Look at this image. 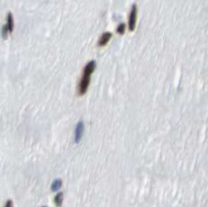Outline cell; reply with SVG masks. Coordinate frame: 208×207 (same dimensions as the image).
<instances>
[{
  "mask_svg": "<svg viewBox=\"0 0 208 207\" xmlns=\"http://www.w3.org/2000/svg\"><path fill=\"white\" fill-rule=\"evenodd\" d=\"M95 67H96V63L94 60L89 61V63L86 65V67H84L83 77H82V79H81V82L78 86V93L80 96L83 95L86 92L88 86H89V83H90L91 74L94 72Z\"/></svg>",
  "mask_w": 208,
  "mask_h": 207,
  "instance_id": "cell-1",
  "label": "cell"
},
{
  "mask_svg": "<svg viewBox=\"0 0 208 207\" xmlns=\"http://www.w3.org/2000/svg\"><path fill=\"white\" fill-rule=\"evenodd\" d=\"M136 17H137V7L136 5H132V11H130V17H129V28L130 31H133L134 28H135Z\"/></svg>",
  "mask_w": 208,
  "mask_h": 207,
  "instance_id": "cell-2",
  "label": "cell"
},
{
  "mask_svg": "<svg viewBox=\"0 0 208 207\" xmlns=\"http://www.w3.org/2000/svg\"><path fill=\"white\" fill-rule=\"evenodd\" d=\"M83 132V123L81 121L78 123V125H77L76 129H75V142L76 143H79L80 140L82 139Z\"/></svg>",
  "mask_w": 208,
  "mask_h": 207,
  "instance_id": "cell-3",
  "label": "cell"
},
{
  "mask_svg": "<svg viewBox=\"0 0 208 207\" xmlns=\"http://www.w3.org/2000/svg\"><path fill=\"white\" fill-rule=\"evenodd\" d=\"M111 37H112L111 33H109V32L104 33L102 36H101V38H100V40H99V45H100V46H105V45L107 43V42L109 41V40L111 38Z\"/></svg>",
  "mask_w": 208,
  "mask_h": 207,
  "instance_id": "cell-4",
  "label": "cell"
},
{
  "mask_svg": "<svg viewBox=\"0 0 208 207\" xmlns=\"http://www.w3.org/2000/svg\"><path fill=\"white\" fill-rule=\"evenodd\" d=\"M7 26H8V28H9V31H10V33L13 32V30H14V18H13V15H12L11 13L8 14V17H7Z\"/></svg>",
  "mask_w": 208,
  "mask_h": 207,
  "instance_id": "cell-5",
  "label": "cell"
},
{
  "mask_svg": "<svg viewBox=\"0 0 208 207\" xmlns=\"http://www.w3.org/2000/svg\"><path fill=\"white\" fill-rule=\"evenodd\" d=\"M61 184H63V181H61L60 179H56L55 181H54L52 183V185H51V189L53 192H56L60 189V188L61 187Z\"/></svg>",
  "mask_w": 208,
  "mask_h": 207,
  "instance_id": "cell-6",
  "label": "cell"
},
{
  "mask_svg": "<svg viewBox=\"0 0 208 207\" xmlns=\"http://www.w3.org/2000/svg\"><path fill=\"white\" fill-rule=\"evenodd\" d=\"M63 193L60 192V193L57 194L56 197H55V203H56V205L57 206H61V204H63Z\"/></svg>",
  "mask_w": 208,
  "mask_h": 207,
  "instance_id": "cell-7",
  "label": "cell"
},
{
  "mask_svg": "<svg viewBox=\"0 0 208 207\" xmlns=\"http://www.w3.org/2000/svg\"><path fill=\"white\" fill-rule=\"evenodd\" d=\"M125 30H126V25L124 24V23H121L117 28V33L120 34H123L125 33Z\"/></svg>",
  "mask_w": 208,
  "mask_h": 207,
  "instance_id": "cell-8",
  "label": "cell"
},
{
  "mask_svg": "<svg viewBox=\"0 0 208 207\" xmlns=\"http://www.w3.org/2000/svg\"><path fill=\"white\" fill-rule=\"evenodd\" d=\"M8 32H10L9 31V28H8V26L5 25V26H3V29H2V36L4 38H6L7 37V34Z\"/></svg>",
  "mask_w": 208,
  "mask_h": 207,
  "instance_id": "cell-9",
  "label": "cell"
},
{
  "mask_svg": "<svg viewBox=\"0 0 208 207\" xmlns=\"http://www.w3.org/2000/svg\"><path fill=\"white\" fill-rule=\"evenodd\" d=\"M5 207H13V201H8L5 204Z\"/></svg>",
  "mask_w": 208,
  "mask_h": 207,
  "instance_id": "cell-10",
  "label": "cell"
}]
</instances>
